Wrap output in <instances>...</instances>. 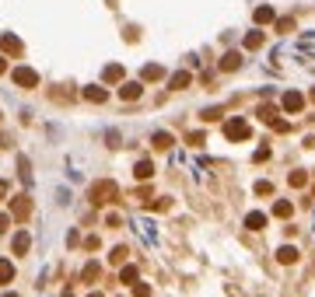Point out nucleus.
Segmentation results:
<instances>
[{
	"instance_id": "obj_1",
	"label": "nucleus",
	"mask_w": 315,
	"mask_h": 297,
	"mask_svg": "<svg viewBox=\"0 0 315 297\" xmlns=\"http://www.w3.org/2000/svg\"><path fill=\"white\" fill-rule=\"evenodd\" d=\"M116 196H119V185L112 182V178H105V182H95V185H91V203H95V206L112 203Z\"/></svg>"
},
{
	"instance_id": "obj_2",
	"label": "nucleus",
	"mask_w": 315,
	"mask_h": 297,
	"mask_svg": "<svg viewBox=\"0 0 315 297\" xmlns=\"http://www.w3.org/2000/svg\"><path fill=\"white\" fill-rule=\"evenodd\" d=\"M224 137H228V140H249V137H252V130H249L245 119H228V122H224Z\"/></svg>"
},
{
	"instance_id": "obj_3",
	"label": "nucleus",
	"mask_w": 315,
	"mask_h": 297,
	"mask_svg": "<svg viewBox=\"0 0 315 297\" xmlns=\"http://www.w3.org/2000/svg\"><path fill=\"white\" fill-rule=\"evenodd\" d=\"M11 217H14V220H28V217H32V199L25 196V193L11 199Z\"/></svg>"
},
{
	"instance_id": "obj_4",
	"label": "nucleus",
	"mask_w": 315,
	"mask_h": 297,
	"mask_svg": "<svg viewBox=\"0 0 315 297\" xmlns=\"http://www.w3.org/2000/svg\"><path fill=\"white\" fill-rule=\"evenodd\" d=\"M11 77H14L18 88H35V84H39V74H35L32 67H14V74H11Z\"/></svg>"
},
{
	"instance_id": "obj_5",
	"label": "nucleus",
	"mask_w": 315,
	"mask_h": 297,
	"mask_svg": "<svg viewBox=\"0 0 315 297\" xmlns=\"http://www.w3.org/2000/svg\"><path fill=\"white\" fill-rule=\"evenodd\" d=\"M21 49H25V46H21L18 35H11V32L0 35V53H4V56H21Z\"/></svg>"
},
{
	"instance_id": "obj_6",
	"label": "nucleus",
	"mask_w": 315,
	"mask_h": 297,
	"mask_svg": "<svg viewBox=\"0 0 315 297\" xmlns=\"http://www.w3.org/2000/svg\"><path fill=\"white\" fill-rule=\"evenodd\" d=\"M305 109V95L301 91H287L284 95V112H301Z\"/></svg>"
},
{
	"instance_id": "obj_7",
	"label": "nucleus",
	"mask_w": 315,
	"mask_h": 297,
	"mask_svg": "<svg viewBox=\"0 0 315 297\" xmlns=\"http://www.w3.org/2000/svg\"><path fill=\"white\" fill-rule=\"evenodd\" d=\"M140 91H144V88H140V80H126V84L119 88V98H123V101H137Z\"/></svg>"
},
{
	"instance_id": "obj_8",
	"label": "nucleus",
	"mask_w": 315,
	"mask_h": 297,
	"mask_svg": "<svg viewBox=\"0 0 315 297\" xmlns=\"http://www.w3.org/2000/svg\"><path fill=\"white\" fill-rule=\"evenodd\" d=\"M11 248H14V256H25V252L32 248V238L25 235V231H18V235L11 238Z\"/></svg>"
},
{
	"instance_id": "obj_9",
	"label": "nucleus",
	"mask_w": 315,
	"mask_h": 297,
	"mask_svg": "<svg viewBox=\"0 0 315 297\" xmlns=\"http://www.w3.org/2000/svg\"><path fill=\"white\" fill-rule=\"evenodd\" d=\"M123 74H126V70H123L119 63H109V67L102 70V80H105V84H119V80H123Z\"/></svg>"
},
{
	"instance_id": "obj_10",
	"label": "nucleus",
	"mask_w": 315,
	"mask_h": 297,
	"mask_svg": "<svg viewBox=\"0 0 315 297\" xmlns=\"http://www.w3.org/2000/svg\"><path fill=\"white\" fill-rule=\"evenodd\" d=\"M84 98L95 101V105H102V101L109 98V91H105V88H99V84H88V88H84Z\"/></svg>"
},
{
	"instance_id": "obj_11",
	"label": "nucleus",
	"mask_w": 315,
	"mask_h": 297,
	"mask_svg": "<svg viewBox=\"0 0 315 297\" xmlns=\"http://www.w3.org/2000/svg\"><path fill=\"white\" fill-rule=\"evenodd\" d=\"M189 74H186V70H179V74H172V77H168V88H172V91H182V88H189Z\"/></svg>"
},
{
	"instance_id": "obj_12",
	"label": "nucleus",
	"mask_w": 315,
	"mask_h": 297,
	"mask_svg": "<svg viewBox=\"0 0 315 297\" xmlns=\"http://www.w3.org/2000/svg\"><path fill=\"white\" fill-rule=\"evenodd\" d=\"M245 227H249V231H263V227H266V214H259V210H252V214L245 217Z\"/></svg>"
},
{
	"instance_id": "obj_13",
	"label": "nucleus",
	"mask_w": 315,
	"mask_h": 297,
	"mask_svg": "<svg viewBox=\"0 0 315 297\" xmlns=\"http://www.w3.org/2000/svg\"><path fill=\"white\" fill-rule=\"evenodd\" d=\"M238 67H242V53H235V49H231V53H224L221 70H238Z\"/></svg>"
},
{
	"instance_id": "obj_14",
	"label": "nucleus",
	"mask_w": 315,
	"mask_h": 297,
	"mask_svg": "<svg viewBox=\"0 0 315 297\" xmlns=\"http://www.w3.org/2000/svg\"><path fill=\"white\" fill-rule=\"evenodd\" d=\"M277 262H284V266H291V262H298V248H294V245H284V248L277 252Z\"/></svg>"
},
{
	"instance_id": "obj_15",
	"label": "nucleus",
	"mask_w": 315,
	"mask_h": 297,
	"mask_svg": "<svg viewBox=\"0 0 315 297\" xmlns=\"http://www.w3.org/2000/svg\"><path fill=\"white\" fill-rule=\"evenodd\" d=\"M133 175H137L140 182H147V178L154 175V164H151V161H137V168H133Z\"/></svg>"
},
{
	"instance_id": "obj_16",
	"label": "nucleus",
	"mask_w": 315,
	"mask_h": 297,
	"mask_svg": "<svg viewBox=\"0 0 315 297\" xmlns=\"http://www.w3.org/2000/svg\"><path fill=\"white\" fill-rule=\"evenodd\" d=\"M140 77H144V80H161V77H165V70H161L158 63H147V67L140 70Z\"/></svg>"
},
{
	"instance_id": "obj_17",
	"label": "nucleus",
	"mask_w": 315,
	"mask_h": 297,
	"mask_svg": "<svg viewBox=\"0 0 315 297\" xmlns=\"http://www.w3.org/2000/svg\"><path fill=\"white\" fill-rule=\"evenodd\" d=\"M151 143H154L158 151H168L175 140H172V133H165V130H161V133H154V137H151Z\"/></svg>"
},
{
	"instance_id": "obj_18",
	"label": "nucleus",
	"mask_w": 315,
	"mask_h": 297,
	"mask_svg": "<svg viewBox=\"0 0 315 297\" xmlns=\"http://www.w3.org/2000/svg\"><path fill=\"white\" fill-rule=\"evenodd\" d=\"M252 18H256V25H270L277 14H273V7H266V4H263V7H256V14H252Z\"/></svg>"
},
{
	"instance_id": "obj_19",
	"label": "nucleus",
	"mask_w": 315,
	"mask_h": 297,
	"mask_svg": "<svg viewBox=\"0 0 315 297\" xmlns=\"http://www.w3.org/2000/svg\"><path fill=\"white\" fill-rule=\"evenodd\" d=\"M99 273H102L99 262H88V266H84V273H81V280H84V283H95V280H99Z\"/></svg>"
},
{
	"instance_id": "obj_20",
	"label": "nucleus",
	"mask_w": 315,
	"mask_h": 297,
	"mask_svg": "<svg viewBox=\"0 0 315 297\" xmlns=\"http://www.w3.org/2000/svg\"><path fill=\"white\" fill-rule=\"evenodd\" d=\"M291 214H294V206L287 199H277L273 203V217H291Z\"/></svg>"
},
{
	"instance_id": "obj_21",
	"label": "nucleus",
	"mask_w": 315,
	"mask_h": 297,
	"mask_svg": "<svg viewBox=\"0 0 315 297\" xmlns=\"http://www.w3.org/2000/svg\"><path fill=\"white\" fill-rule=\"evenodd\" d=\"M11 280H14V266H11L7 259H0V287H4V283H11Z\"/></svg>"
},
{
	"instance_id": "obj_22",
	"label": "nucleus",
	"mask_w": 315,
	"mask_h": 297,
	"mask_svg": "<svg viewBox=\"0 0 315 297\" xmlns=\"http://www.w3.org/2000/svg\"><path fill=\"white\" fill-rule=\"evenodd\" d=\"M137 266H123V273H119V280H123V283H126V287H133V283H137Z\"/></svg>"
},
{
	"instance_id": "obj_23",
	"label": "nucleus",
	"mask_w": 315,
	"mask_h": 297,
	"mask_svg": "<svg viewBox=\"0 0 315 297\" xmlns=\"http://www.w3.org/2000/svg\"><path fill=\"white\" fill-rule=\"evenodd\" d=\"M259 119L273 126V122H277V109H273V105H259Z\"/></svg>"
},
{
	"instance_id": "obj_24",
	"label": "nucleus",
	"mask_w": 315,
	"mask_h": 297,
	"mask_svg": "<svg viewBox=\"0 0 315 297\" xmlns=\"http://www.w3.org/2000/svg\"><path fill=\"white\" fill-rule=\"evenodd\" d=\"M263 39H266L263 32H249V35H245V49H259V46H263Z\"/></svg>"
},
{
	"instance_id": "obj_25",
	"label": "nucleus",
	"mask_w": 315,
	"mask_h": 297,
	"mask_svg": "<svg viewBox=\"0 0 315 297\" xmlns=\"http://www.w3.org/2000/svg\"><path fill=\"white\" fill-rule=\"evenodd\" d=\"M287 182H291L294 189H301V185H308V175H305V172H291V178H287Z\"/></svg>"
},
{
	"instance_id": "obj_26",
	"label": "nucleus",
	"mask_w": 315,
	"mask_h": 297,
	"mask_svg": "<svg viewBox=\"0 0 315 297\" xmlns=\"http://www.w3.org/2000/svg\"><path fill=\"white\" fill-rule=\"evenodd\" d=\"M126 256H130V252H126V248L119 245V248H112V256H109V262H116V266H123V262H126Z\"/></svg>"
},
{
	"instance_id": "obj_27",
	"label": "nucleus",
	"mask_w": 315,
	"mask_h": 297,
	"mask_svg": "<svg viewBox=\"0 0 315 297\" xmlns=\"http://www.w3.org/2000/svg\"><path fill=\"white\" fill-rule=\"evenodd\" d=\"M133 297H151V287L147 283H133Z\"/></svg>"
},
{
	"instance_id": "obj_28",
	"label": "nucleus",
	"mask_w": 315,
	"mask_h": 297,
	"mask_svg": "<svg viewBox=\"0 0 315 297\" xmlns=\"http://www.w3.org/2000/svg\"><path fill=\"white\" fill-rule=\"evenodd\" d=\"M256 193H259V196H270V193H273V185L263 178V182H256Z\"/></svg>"
},
{
	"instance_id": "obj_29",
	"label": "nucleus",
	"mask_w": 315,
	"mask_h": 297,
	"mask_svg": "<svg viewBox=\"0 0 315 297\" xmlns=\"http://www.w3.org/2000/svg\"><path fill=\"white\" fill-rule=\"evenodd\" d=\"M214 119H221V109H203V122H214Z\"/></svg>"
},
{
	"instance_id": "obj_30",
	"label": "nucleus",
	"mask_w": 315,
	"mask_h": 297,
	"mask_svg": "<svg viewBox=\"0 0 315 297\" xmlns=\"http://www.w3.org/2000/svg\"><path fill=\"white\" fill-rule=\"evenodd\" d=\"M7 224H11V214H0V235L7 231Z\"/></svg>"
},
{
	"instance_id": "obj_31",
	"label": "nucleus",
	"mask_w": 315,
	"mask_h": 297,
	"mask_svg": "<svg viewBox=\"0 0 315 297\" xmlns=\"http://www.w3.org/2000/svg\"><path fill=\"white\" fill-rule=\"evenodd\" d=\"M4 70H7V56L0 53V74H4Z\"/></svg>"
},
{
	"instance_id": "obj_32",
	"label": "nucleus",
	"mask_w": 315,
	"mask_h": 297,
	"mask_svg": "<svg viewBox=\"0 0 315 297\" xmlns=\"http://www.w3.org/2000/svg\"><path fill=\"white\" fill-rule=\"evenodd\" d=\"M7 196V182H0V199Z\"/></svg>"
},
{
	"instance_id": "obj_33",
	"label": "nucleus",
	"mask_w": 315,
	"mask_h": 297,
	"mask_svg": "<svg viewBox=\"0 0 315 297\" xmlns=\"http://www.w3.org/2000/svg\"><path fill=\"white\" fill-rule=\"evenodd\" d=\"M63 297H74V294H70V290H67V294H63Z\"/></svg>"
},
{
	"instance_id": "obj_34",
	"label": "nucleus",
	"mask_w": 315,
	"mask_h": 297,
	"mask_svg": "<svg viewBox=\"0 0 315 297\" xmlns=\"http://www.w3.org/2000/svg\"><path fill=\"white\" fill-rule=\"evenodd\" d=\"M4 297H18V294H4Z\"/></svg>"
},
{
	"instance_id": "obj_35",
	"label": "nucleus",
	"mask_w": 315,
	"mask_h": 297,
	"mask_svg": "<svg viewBox=\"0 0 315 297\" xmlns=\"http://www.w3.org/2000/svg\"><path fill=\"white\" fill-rule=\"evenodd\" d=\"M312 101H315V88H312Z\"/></svg>"
},
{
	"instance_id": "obj_36",
	"label": "nucleus",
	"mask_w": 315,
	"mask_h": 297,
	"mask_svg": "<svg viewBox=\"0 0 315 297\" xmlns=\"http://www.w3.org/2000/svg\"><path fill=\"white\" fill-rule=\"evenodd\" d=\"M91 297H102V294H91Z\"/></svg>"
}]
</instances>
